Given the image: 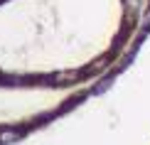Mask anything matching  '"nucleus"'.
<instances>
[{"label": "nucleus", "mask_w": 150, "mask_h": 145, "mask_svg": "<svg viewBox=\"0 0 150 145\" xmlns=\"http://www.w3.org/2000/svg\"><path fill=\"white\" fill-rule=\"evenodd\" d=\"M140 27V0H0V86L76 84Z\"/></svg>", "instance_id": "1"}, {"label": "nucleus", "mask_w": 150, "mask_h": 145, "mask_svg": "<svg viewBox=\"0 0 150 145\" xmlns=\"http://www.w3.org/2000/svg\"><path fill=\"white\" fill-rule=\"evenodd\" d=\"M0 145H150V0L133 42L93 89L40 121L0 128Z\"/></svg>", "instance_id": "2"}]
</instances>
